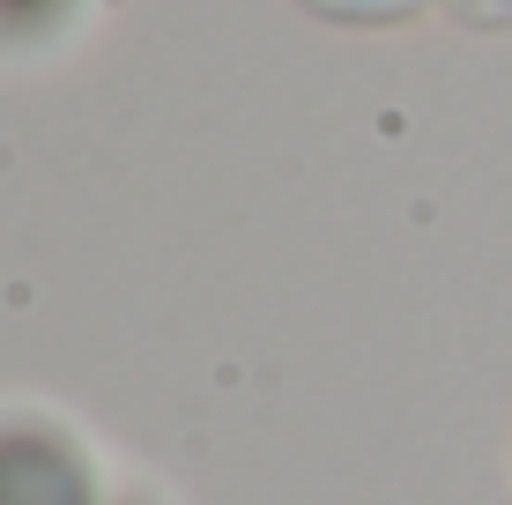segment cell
Listing matches in <instances>:
<instances>
[{
  "mask_svg": "<svg viewBox=\"0 0 512 505\" xmlns=\"http://www.w3.org/2000/svg\"><path fill=\"white\" fill-rule=\"evenodd\" d=\"M0 505H97V476L52 424H0Z\"/></svg>",
  "mask_w": 512,
  "mask_h": 505,
  "instance_id": "1",
  "label": "cell"
},
{
  "mask_svg": "<svg viewBox=\"0 0 512 505\" xmlns=\"http://www.w3.org/2000/svg\"><path fill=\"white\" fill-rule=\"evenodd\" d=\"M30 8H38V15H52V8H60V0H0V38H8V30L23 23Z\"/></svg>",
  "mask_w": 512,
  "mask_h": 505,
  "instance_id": "2",
  "label": "cell"
}]
</instances>
